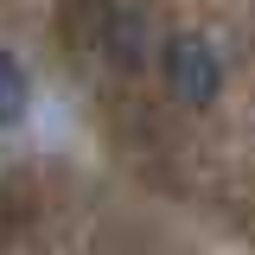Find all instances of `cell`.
Returning <instances> with one entry per match:
<instances>
[{"instance_id": "cell-2", "label": "cell", "mask_w": 255, "mask_h": 255, "mask_svg": "<svg viewBox=\"0 0 255 255\" xmlns=\"http://www.w3.org/2000/svg\"><path fill=\"white\" fill-rule=\"evenodd\" d=\"M102 45H109V58L122 64V70H134L140 51H147V13H140V6H115V13H109V38H102Z\"/></svg>"}, {"instance_id": "cell-3", "label": "cell", "mask_w": 255, "mask_h": 255, "mask_svg": "<svg viewBox=\"0 0 255 255\" xmlns=\"http://www.w3.org/2000/svg\"><path fill=\"white\" fill-rule=\"evenodd\" d=\"M26 109H32V77H26V64L0 45V128H13Z\"/></svg>"}, {"instance_id": "cell-1", "label": "cell", "mask_w": 255, "mask_h": 255, "mask_svg": "<svg viewBox=\"0 0 255 255\" xmlns=\"http://www.w3.org/2000/svg\"><path fill=\"white\" fill-rule=\"evenodd\" d=\"M159 70H166V90H172V102H185V109H211V102H217V90H223V64H217V51H211L198 32L166 38Z\"/></svg>"}]
</instances>
